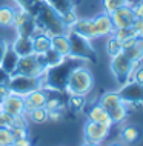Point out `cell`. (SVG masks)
Returning a JSON list of instances; mask_svg holds the SVG:
<instances>
[{
    "label": "cell",
    "mask_w": 143,
    "mask_h": 146,
    "mask_svg": "<svg viewBox=\"0 0 143 146\" xmlns=\"http://www.w3.org/2000/svg\"><path fill=\"white\" fill-rule=\"evenodd\" d=\"M65 118L63 109H55V111H48V121H53V123H60Z\"/></svg>",
    "instance_id": "obj_37"
},
{
    "label": "cell",
    "mask_w": 143,
    "mask_h": 146,
    "mask_svg": "<svg viewBox=\"0 0 143 146\" xmlns=\"http://www.w3.org/2000/svg\"><path fill=\"white\" fill-rule=\"evenodd\" d=\"M94 22V28H95V35L97 37H106L114 33V25L111 20V15L108 13L98 14L97 17L92 19Z\"/></svg>",
    "instance_id": "obj_15"
},
{
    "label": "cell",
    "mask_w": 143,
    "mask_h": 146,
    "mask_svg": "<svg viewBox=\"0 0 143 146\" xmlns=\"http://www.w3.org/2000/svg\"><path fill=\"white\" fill-rule=\"evenodd\" d=\"M11 48L19 57H26L34 54V46H33V37H26V35H17V38L13 42Z\"/></svg>",
    "instance_id": "obj_17"
},
{
    "label": "cell",
    "mask_w": 143,
    "mask_h": 146,
    "mask_svg": "<svg viewBox=\"0 0 143 146\" xmlns=\"http://www.w3.org/2000/svg\"><path fill=\"white\" fill-rule=\"evenodd\" d=\"M114 35L116 38H118L120 42H125V40H129V38H138L137 34L134 33V29L131 28H118V29H114V33L111 34Z\"/></svg>",
    "instance_id": "obj_31"
},
{
    "label": "cell",
    "mask_w": 143,
    "mask_h": 146,
    "mask_svg": "<svg viewBox=\"0 0 143 146\" xmlns=\"http://www.w3.org/2000/svg\"><path fill=\"white\" fill-rule=\"evenodd\" d=\"M14 13H15V8L8 6V5H0V26L2 28L13 26Z\"/></svg>",
    "instance_id": "obj_23"
},
{
    "label": "cell",
    "mask_w": 143,
    "mask_h": 146,
    "mask_svg": "<svg viewBox=\"0 0 143 146\" xmlns=\"http://www.w3.org/2000/svg\"><path fill=\"white\" fill-rule=\"evenodd\" d=\"M128 114H129V108L125 103L118 105V106H116L114 109L109 111V115H111L112 123H122V121H125L126 117H128Z\"/></svg>",
    "instance_id": "obj_24"
},
{
    "label": "cell",
    "mask_w": 143,
    "mask_h": 146,
    "mask_svg": "<svg viewBox=\"0 0 143 146\" xmlns=\"http://www.w3.org/2000/svg\"><path fill=\"white\" fill-rule=\"evenodd\" d=\"M109 126L97 123V121H91L88 120L83 128V134H85V140L91 141V143H102L103 140L108 137L109 134Z\"/></svg>",
    "instance_id": "obj_10"
},
{
    "label": "cell",
    "mask_w": 143,
    "mask_h": 146,
    "mask_svg": "<svg viewBox=\"0 0 143 146\" xmlns=\"http://www.w3.org/2000/svg\"><path fill=\"white\" fill-rule=\"evenodd\" d=\"M125 5V0H103V8H105V13L111 14L112 11H116L117 8H120Z\"/></svg>",
    "instance_id": "obj_34"
},
{
    "label": "cell",
    "mask_w": 143,
    "mask_h": 146,
    "mask_svg": "<svg viewBox=\"0 0 143 146\" xmlns=\"http://www.w3.org/2000/svg\"><path fill=\"white\" fill-rule=\"evenodd\" d=\"M13 25L15 26V29H17V35L33 37V35L37 33V25H35L34 17L31 14H28L26 11L20 9V8H15Z\"/></svg>",
    "instance_id": "obj_8"
},
{
    "label": "cell",
    "mask_w": 143,
    "mask_h": 146,
    "mask_svg": "<svg viewBox=\"0 0 143 146\" xmlns=\"http://www.w3.org/2000/svg\"><path fill=\"white\" fill-rule=\"evenodd\" d=\"M131 80L136 82V83H140L143 85V63L137 66L136 69L132 71V76H131Z\"/></svg>",
    "instance_id": "obj_38"
},
{
    "label": "cell",
    "mask_w": 143,
    "mask_h": 146,
    "mask_svg": "<svg viewBox=\"0 0 143 146\" xmlns=\"http://www.w3.org/2000/svg\"><path fill=\"white\" fill-rule=\"evenodd\" d=\"M60 19H62V22L65 23V26L66 28H69L72 23L77 20V14H75V8L74 9H69V11H66V13H63V14H60Z\"/></svg>",
    "instance_id": "obj_35"
},
{
    "label": "cell",
    "mask_w": 143,
    "mask_h": 146,
    "mask_svg": "<svg viewBox=\"0 0 143 146\" xmlns=\"http://www.w3.org/2000/svg\"><path fill=\"white\" fill-rule=\"evenodd\" d=\"M14 126V117L5 112L3 109H0V128H9L13 129Z\"/></svg>",
    "instance_id": "obj_36"
},
{
    "label": "cell",
    "mask_w": 143,
    "mask_h": 146,
    "mask_svg": "<svg viewBox=\"0 0 143 146\" xmlns=\"http://www.w3.org/2000/svg\"><path fill=\"white\" fill-rule=\"evenodd\" d=\"M33 46L34 54H43L51 48V35H48L43 31H37L33 35Z\"/></svg>",
    "instance_id": "obj_19"
},
{
    "label": "cell",
    "mask_w": 143,
    "mask_h": 146,
    "mask_svg": "<svg viewBox=\"0 0 143 146\" xmlns=\"http://www.w3.org/2000/svg\"><path fill=\"white\" fill-rule=\"evenodd\" d=\"M131 28L134 29V33L137 34L138 38H143V19H136Z\"/></svg>",
    "instance_id": "obj_39"
},
{
    "label": "cell",
    "mask_w": 143,
    "mask_h": 146,
    "mask_svg": "<svg viewBox=\"0 0 143 146\" xmlns=\"http://www.w3.org/2000/svg\"><path fill=\"white\" fill-rule=\"evenodd\" d=\"M98 103H100L103 108L106 109V111H111V109H114L116 106L122 105L123 100L120 98V96H118V92H105L103 96L100 97V100H98Z\"/></svg>",
    "instance_id": "obj_22"
},
{
    "label": "cell",
    "mask_w": 143,
    "mask_h": 146,
    "mask_svg": "<svg viewBox=\"0 0 143 146\" xmlns=\"http://www.w3.org/2000/svg\"><path fill=\"white\" fill-rule=\"evenodd\" d=\"M117 92L128 108H142L143 106V85L129 80L128 83L122 85V88Z\"/></svg>",
    "instance_id": "obj_7"
},
{
    "label": "cell",
    "mask_w": 143,
    "mask_h": 146,
    "mask_svg": "<svg viewBox=\"0 0 143 146\" xmlns=\"http://www.w3.org/2000/svg\"><path fill=\"white\" fill-rule=\"evenodd\" d=\"M9 92H11V91H9V88H8L6 85H0V105L3 103V100L6 98V96Z\"/></svg>",
    "instance_id": "obj_45"
},
{
    "label": "cell",
    "mask_w": 143,
    "mask_h": 146,
    "mask_svg": "<svg viewBox=\"0 0 143 146\" xmlns=\"http://www.w3.org/2000/svg\"><path fill=\"white\" fill-rule=\"evenodd\" d=\"M82 146H102V143H91V141H85Z\"/></svg>",
    "instance_id": "obj_46"
},
{
    "label": "cell",
    "mask_w": 143,
    "mask_h": 146,
    "mask_svg": "<svg viewBox=\"0 0 143 146\" xmlns=\"http://www.w3.org/2000/svg\"><path fill=\"white\" fill-rule=\"evenodd\" d=\"M63 100L59 96H55V94H49L48 96V100H46V105L45 108L48 111H55V109H63Z\"/></svg>",
    "instance_id": "obj_32"
},
{
    "label": "cell",
    "mask_w": 143,
    "mask_h": 146,
    "mask_svg": "<svg viewBox=\"0 0 143 146\" xmlns=\"http://www.w3.org/2000/svg\"><path fill=\"white\" fill-rule=\"evenodd\" d=\"M51 48L55 49L57 52H60L62 56L69 57V38L68 34H57L51 37Z\"/></svg>",
    "instance_id": "obj_20"
},
{
    "label": "cell",
    "mask_w": 143,
    "mask_h": 146,
    "mask_svg": "<svg viewBox=\"0 0 143 146\" xmlns=\"http://www.w3.org/2000/svg\"><path fill=\"white\" fill-rule=\"evenodd\" d=\"M8 48H9L8 42L5 40V38L0 37V63H2V58H3V56H5V52H6V49H8Z\"/></svg>",
    "instance_id": "obj_44"
},
{
    "label": "cell",
    "mask_w": 143,
    "mask_h": 146,
    "mask_svg": "<svg viewBox=\"0 0 143 146\" xmlns=\"http://www.w3.org/2000/svg\"><path fill=\"white\" fill-rule=\"evenodd\" d=\"M35 25H37V31H43L48 35H57V34H65L68 33V28L65 23L62 22L60 14L48 5V2H40L37 8V13L34 15Z\"/></svg>",
    "instance_id": "obj_1"
},
{
    "label": "cell",
    "mask_w": 143,
    "mask_h": 146,
    "mask_svg": "<svg viewBox=\"0 0 143 146\" xmlns=\"http://www.w3.org/2000/svg\"><path fill=\"white\" fill-rule=\"evenodd\" d=\"M123 54H125L131 62H142L143 60V46L140 45V38L137 40V43L134 46L123 49Z\"/></svg>",
    "instance_id": "obj_26"
},
{
    "label": "cell",
    "mask_w": 143,
    "mask_h": 146,
    "mask_svg": "<svg viewBox=\"0 0 143 146\" xmlns=\"http://www.w3.org/2000/svg\"><path fill=\"white\" fill-rule=\"evenodd\" d=\"M142 62H131L125 54H118L116 57H111V63L109 68L114 74V78L117 80L118 85H125L131 80V76H132V71L140 65Z\"/></svg>",
    "instance_id": "obj_6"
},
{
    "label": "cell",
    "mask_w": 143,
    "mask_h": 146,
    "mask_svg": "<svg viewBox=\"0 0 143 146\" xmlns=\"http://www.w3.org/2000/svg\"><path fill=\"white\" fill-rule=\"evenodd\" d=\"M13 146H33V141L28 135V137H22V139H15Z\"/></svg>",
    "instance_id": "obj_41"
},
{
    "label": "cell",
    "mask_w": 143,
    "mask_h": 146,
    "mask_svg": "<svg viewBox=\"0 0 143 146\" xmlns=\"http://www.w3.org/2000/svg\"><path fill=\"white\" fill-rule=\"evenodd\" d=\"M109 15H111V20H112L114 29L129 28V26H132L134 20H136V15H134L132 8H129V6H126V5L117 8V9L112 11Z\"/></svg>",
    "instance_id": "obj_11"
},
{
    "label": "cell",
    "mask_w": 143,
    "mask_h": 146,
    "mask_svg": "<svg viewBox=\"0 0 143 146\" xmlns=\"http://www.w3.org/2000/svg\"><path fill=\"white\" fill-rule=\"evenodd\" d=\"M0 109H3L5 112H8L13 117L25 114V102H23V97L17 96L14 92H9L6 96V98L3 100V103L0 105Z\"/></svg>",
    "instance_id": "obj_12"
},
{
    "label": "cell",
    "mask_w": 143,
    "mask_h": 146,
    "mask_svg": "<svg viewBox=\"0 0 143 146\" xmlns=\"http://www.w3.org/2000/svg\"><path fill=\"white\" fill-rule=\"evenodd\" d=\"M134 11V15H136V19H143V0L140 3H137L136 6L132 8Z\"/></svg>",
    "instance_id": "obj_43"
},
{
    "label": "cell",
    "mask_w": 143,
    "mask_h": 146,
    "mask_svg": "<svg viewBox=\"0 0 143 146\" xmlns=\"http://www.w3.org/2000/svg\"><path fill=\"white\" fill-rule=\"evenodd\" d=\"M120 139L125 145H136L142 140V129L137 125H126L120 132Z\"/></svg>",
    "instance_id": "obj_18"
},
{
    "label": "cell",
    "mask_w": 143,
    "mask_h": 146,
    "mask_svg": "<svg viewBox=\"0 0 143 146\" xmlns=\"http://www.w3.org/2000/svg\"><path fill=\"white\" fill-rule=\"evenodd\" d=\"M68 29L72 31V33H75V34H78V35H82V37L88 38V40L97 38L92 19H77Z\"/></svg>",
    "instance_id": "obj_14"
},
{
    "label": "cell",
    "mask_w": 143,
    "mask_h": 146,
    "mask_svg": "<svg viewBox=\"0 0 143 146\" xmlns=\"http://www.w3.org/2000/svg\"><path fill=\"white\" fill-rule=\"evenodd\" d=\"M57 14H63L69 9H74V0H46Z\"/></svg>",
    "instance_id": "obj_25"
},
{
    "label": "cell",
    "mask_w": 143,
    "mask_h": 146,
    "mask_svg": "<svg viewBox=\"0 0 143 146\" xmlns=\"http://www.w3.org/2000/svg\"><path fill=\"white\" fill-rule=\"evenodd\" d=\"M94 88V77L92 72L85 68V66L75 65L71 69L68 82H66V92L68 94H77V96H88Z\"/></svg>",
    "instance_id": "obj_3"
},
{
    "label": "cell",
    "mask_w": 143,
    "mask_h": 146,
    "mask_svg": "<svg viewBox=\"0 0 143 146\" xmlns=\"http://www.w3.org/2000/svg\"><path fill=\"white\" fill-rule=\"evenodd\" d=\"M106 52H108L109 57H116L118 54L123 52V45L122 42L116 38L114 35H109V38L106 40Z\"/></svg>",
    "instance_id": "obj_27"
},
{
    "label": "cell",
    "mask_w": 143,
    "mask_h": 146,
    "mask_svg": "<svg viewBox=\"0 0 143 146\" xmlns=\"http://www.w3.org/2000/svg\"><path fill=\"white\" fill-rule=\"evenodd\" d=\"M140 45L143 46V38H140Z\"/></svg>",
    "instance_id": "obj_48"
},
{
    "label": "cell",
    "mask_w": 143,
    "mask_h": 146,
    "mask_svg": "<svg viewBox=\"0 0 143 146\" xmlns=\"http://www.w3.org/2000/svg\"><path fill=\"white\" fill-rule=\"evenodd\" d=\"M9 80H11V74H8L5 69L0 68V85H6L8 86Z\"/></svg>",
    "instance_id": "obj_42"
},
{
    "label": "cell",
    "mask_w": 143,
    "mask_h": 146,
    "mask_svg": "<svg viewBox=\"0 0 143 146\" xmlns=\"http://www.w3.org/2000/svg\"><path fill=\"white\" fill-rule=\"evenodd\" d=\"M48 96H49V92L43 88L33 91L31 94L25 96L23 97V102H25V114L31 112L33 109H37V108H45Z\"/></svg>",
    "instance_id": "obj_13"
},
{
    "label": "cell",
    "mask_w": 143,
    "mask_h": 146,
    "mask_svg": "<svg viewBox=\"0 0 143 146\" xmlns=\"http://www.w3.org/2000/svg\"><path fill=\"white\" fill-rule=\"evenodd\" d=\"M86 96H77V94H69V100H68V106L71 111L74 112H80L83 111V108L86 106Z\"/></svg>",
    "instance_id": "obj_28"
},
{
    "label": "cell",
    "mask_w": 143,
    "mask_h": 146,
    "mask_svg": "<svg viewBox=\"0 0 143 146\" xmlns=\"http://www.w3.org/2000/svg\"><path fill=\"white\" fill-rule=\"evenodd\" d=\"M8 88H9L11 92L25 97L28 94H31L33 91L43 88V77L42 76L33 77V76H19V74H14V76H11Z\"/></svg>",
    "instance_id": "obj_5"
},
{
    "label": "cell",
    "mask_w": 143,
    "mask_h": 146,
    "mask_svg": "<svg viewBox=\"0 0 143 146\" xmlns=\"http://www.w3.org/2000/svg\"><path fill=\"white\" fill-rule=\"evenodd\" d=\"M14 137L9 128H0V146H13Z\"/></svg>",
    "instance_id": "obj_33"
},
{
    "label": "cell",
    "mask_w": 143,
    "mask_h": 146,
    "mask_svg": "<svg viewBox=\"0 0 143 146\" xmlns=\"http://www.w3.org/2000/svg\"><path fill=\"white\" fill-rule=\"evenodd\" d=\"M11 132H13L14 140L15 139H22V137H28V128H13Z\"/></svg>",
    "instance_id": "obj_40"
},
{
    "label": "cell",
    "mask_w": 143,
    "mask_h": 146,
    "mask_svg": "<svg viewBox=\"0 0 143 146\" xmlns=\"http://www.w3.org/2000/svg\"><path fill=\"white\" fill-rule=\"evenodd\" d=\"M40 2H46V0H40Z\"/></svg>",
    "instance_id": "obj_49"
},
{
    "label": "cell",
    "mask_w": 143,
    "mask_h": 146,
    "mask_svg": "<svg viewBox=\"0 0 143 146\" xmlns=\"http://www.w3.org/2000/svg\"><path fill=\"white\" fill-rule=\"evenodd\" d=\"M19 3V8L23 11H26L28 14H31L34 17L35 13H37V8H39V3L40 0H15Z\"/></svg>",
    "instance_id": "obj_30"
},
{
    "label": "cell",
    "mask_w": 143,
    "mask_h": 146,
    "mask_svg": "<svg viewBox=\"0 0 143 146\" xmlns=\"http://www.w3.org/2000/svg\"><path fill=\"white\" fill-rule=\"evenodd\" d=\"M109 146H126L123 141H114V143H111Z\"/></svg>",
    "instance_id": "obj_47"
},
{
    "label": "cell",
    "mask_w": 143,
    "mask_h": 146,
    "mask_svg": "<svg viewBox=\"0 0 143 146\" xmlns=\"http://www.w3.org/2000/svg\"><path fill=\"white\" fill-rule=\"evenodd\" d=\"M74 60L75 58L66 57L65 62L57 66L48 68L43 72V89L46 91H54V92H63L66 89V82L71 69L74 68Z\"/></svg>",
    "instance_id": "obj_2"
},
{
    "label": "cell",
    "mask_w": 143,
    "mask_h": 146,
    "mask_svg": "<svg viewBox=\"0 0 143 146\" xmlns=\"http://www.w3.org/2000/svg\"><path fill=\"white\" fill-rule=\"evenodd\" d=\"M86 115H88V120L97 121V123H102V125H106V126H109V128L114 125L112 120H111L109 112L106 111L100 103H95V105L91 106V108L88 109V112H86Z\"/></svg>",
    "instance_id": "obj_16"
},
{
    "label": "cell",
    "mask_w": 143,
    "mask_h": 146,
    "mask_svg": "<svg viewBox=\"0 0 143 146\" xmlns=\"http://www.w3.org/2000/svg\"><path fill=\"white\" fill-rule=\"evenodd\" d=\"M26 115H28V120H31L33 123L42 125V123H46L48 121V109L37 108V109H33L31 112H28Z\"/></svg>",
    "instance_id": "obj_29"
},
{
    "label": "cell",
    "mask_w": 143,
    "mask_h": 146,
    "mask_svg": "<svg viewBox=\"0 0 143 146\" xmlns=\"http://www.w3.org/2000/svg\"><path fill=\"white\" fill-rule=\"evenodd\" d=\"M45 72V68L39 63L35 54L33 56H26V57H20L19 58V63H17V69H15L14 74H19V76H33V77H37V76H43ZM13 74V76H14Z\"/></svg>",
    "instance_id": "obj_9"
},
{
    "label": "cell",
    "mask_w": 143,
    "mask_h": 146,
    "mask_svg": "<svg viewBox=\"0 0 143 146\" xmlns=\"http://www.w3.org/2000/svg\"><path fill=\"white\" fill-rule=\"evenodd\" d=\"M66 34H68V38H69V57L71 58L97 63L98 57H97V52L92 48V45H91V40L72 33L69 29Z\"/></svg>",
    "instance_id": "obj_4"
},
{
    "label": "cell",
    "mask_w": 143,
    "mask_h": 146,
    "mask_svg": "<svg viewBox=\"0 0 143 146\" xmlns=\"http://www.w3.org/2000/svg\"><path fill=\"white\" fill-rule=\"evenodd\" d=\"M19 57L17 54L14 52V49L11 48H8L6 49V52H5V56H3V58H2V63H0V68L2 69H5L8 74H13L15 72V69H17V63H19Z\"/></svg>",
    "instance_id": "obj_21"
}]
</instances>
